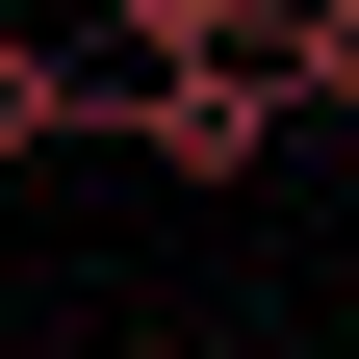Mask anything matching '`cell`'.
Listing matches in <instances>:
<instances>
[{
  "mask_svg": "<svg viewBox=\"0 0 359 359\" xmlns=\"http://www.w3.org/2000/svg\"><path fill=\"white\" fill-rule=\"evenodd\" d=\"M257 103H359V0H257Z\"/></svg>",
  "mask_w": 359,
  "mask_h": 359,
  "instance_id": "1",
  "label": "cell"
},
{
  "mask_svg": "<svg viewBox=\"0 0 359 359\" xmlns=\"http://www.w3.org/2000/svg\"><path fill=\"white\" fill-rule=\"evenodd\" d=\"M77 103H103V77H77V52H52V26H0V154H52V128H77Z\"/></svg>",
  "mask_w": 359,
  "mask_h": 359,
  "instance_id": "2",
  "label": "cell"
},
{
  "mask_svg": "<svg viewBox=\"0 0 359 359\" xmlns=\"http://www.w3.org/2000/svg\"><path fill=\"white\" fill-rule=\"evenodd\" d=\"M103 359H180V334H103Z\"/></svg>",
  "mask_w": 359,
  "mask_h": 359,
  "instance_id": "3",
  "label": "cell"
},
{
  "mask_svg": "<svg viewBox=\"0 0 359 359\" xmlns=\"http://www.w3.org/2000/svg\"><path fill=\"white\" fill-rule=\"evenodd\" d=\"M334 154H359V103H334Z\"/></svg>",
  "mask_w": 359,
  "mask_h": 359,
  "instance_id": "4",
  "label": "cell"
}]
</instances>
